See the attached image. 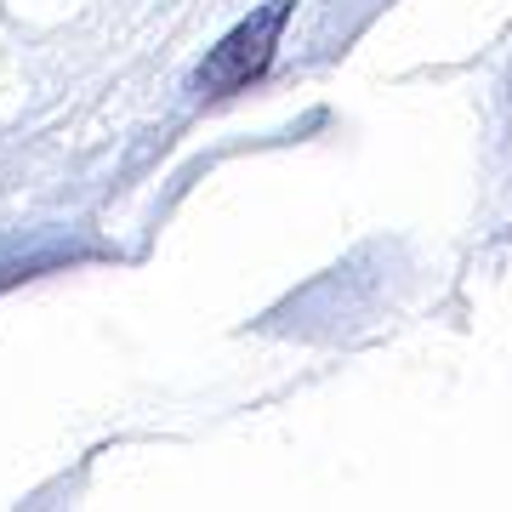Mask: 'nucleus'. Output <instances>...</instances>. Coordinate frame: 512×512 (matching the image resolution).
I'll list each match as a JSON object with an SVG mask.
<instances>
[{
	"label": "nucleus",
	"instance_id": "f257e3e1",
	"mask_svg": "<svg viewBox=\"0 0 512 512\" xmlns=\"http://www.w3.org/2000/svg\"><path fill=\"white\" fill-rule=\"evenodd\" d=\"M296 18V0H262L251 18H239L228 35L205 52V63L194 69V97H234L251 80L274 69V52L285 40V23Z\"/></svg>",
	"mask_w": 512,
	"mask_h": 512
}]
</instances>
